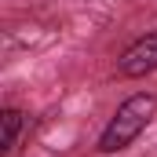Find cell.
I'll use <instances>...</instances> for the list:
<instances>
[{"label":"cell","instance_id":"cell-1","mask_svg":"<svg viewBox=\"0 0 157 157\" xmlns=\"http://www.w3.org/2000/svg\"><path fill=\"white\" fill-rule=\"evenodd\" d=\"M157 117V95L154 91H139V95H132V99H124L117 110H113V117L106 121V128L99 132V154H121V150H128Z\"/></svg>","mask_w":157,"mask_h":157},{"label":"cell","instance_id":"cell-2","mask_svg":"<svg viewBox=\"0 0 157 157\" xmlns=\"http://www.w3.org/2000/svg\"><path fill=\"white\" fill-rule=\"evenodd\" d=\"M117 73L128 80H139L146 73H157V29L143 33L139 40H132L117 59Z\"/></svg>","mask_w":157,"mask_h":157},{"label":"cell","instance_id":"cell-3","mask_svg":"<svg viewBox=\"0 0 157 157\" xmlns=\"http://www.w3.org/2000/svg\"><path fill=\"white\" fill-rule=\"evenodd\" d=\"M0 124H4V143H0V157H7L15 146H18V139H22V128H26V113L18 110V106H4L0 110Z\"/></svg>","mask_w":157,"mask_h":157}]
</instances>
